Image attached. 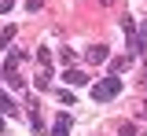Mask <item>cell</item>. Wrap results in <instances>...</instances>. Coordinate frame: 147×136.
<instances>
[{"label":"cell","mask_w":147,"mask_h":136,"mask_svg":"<svg viewBox=\"0 0 147 136\" xmlns=\"http://www.w3.org/2000/svg\"><path fill=\"white\" fill-rule=\"evenodd\" d=\"M26 59H30V52H18V48L7 52V59H4V81H7L11 88H26V81L18 77V66H22Z\"/></svg>","instance_id":"6da1fadb"},{"label":"cell","mask_w":147,"mask_h":136,"mask_svg":"<svg viewBox=\"0 0 147 136\" xmlns=\"http://www.w3.org/2000/svg\"><path fill=\"white\" fill-rule=\"evenodd\" d=\"M118 92H121L118 74H114V77H107V81H96V85H92V99H96V103H107V99H114Z\"/></svg>","instance_id":"7a4b0ae2"},{"label":"cell","mask_w":147,"mask_h":136,"mask_svg":"<svg viewBox=\"0 0 147 136\" xmlns=\"http://www.w3.org/2000/svg\"><path fill=\"white\" fill-rule=\"evenodd\" d=\"M63 81H66L70 88H85V85H88V74L77 70V66H66V70H63Z\"/></svg>","instance_id":"3957f363"},{"label":"cell","mask_w":147,"mask_h":136,"mask_svg":"<svg viewBox=\"0 0 147 136\" xmlns=\"http://www.w3.org/2000/svg\"><path fill=\"white\" fill-rule=\"evenodd\" d=\"M26 110H30V125H33V133L40 136V133H44V121H40V107H37V99H26Z\"/></svg>","instance_id":"277c9868"},{"label":"cell","mask_w":147,"mask_h":136,"mask_svg":"<svg viewBox=\"0 0 147 136\" xmlns=\"http://www.w3.org/2000/svg\"><path fill=\"white\" fill-rule=\"evenodd\" d=\"M85 59H88L92 66H96V63H107V59H110V48H107V44H92L88 52H85Z\"/></svg>","instance_id":"5b68a950"},{"label":"cell","mask_w":147,"mask_h":136,"mask_svg":"<svg viewBox=\"0 0 147 136\" xmlns=\"http://www.w3.org/2000/svg\"><path fill=\"white\" fill-rule=\"evenodd\" d=\"M33 88H37V92H48V88H52V70H44V66H40V70H37V77H33Z\"/></svg>","instance_id":"8992f818"},{"label":"cell","mask_w":147,"mask_h":136,"mask_svg":"<svg viewBox=\"0 0 147 136\" xmlns=\"http://www.w3.org/2000/svg\"><path fill=\"white\" fill-rule=\"evenodd\" d=\"M52 136H70V114H59V118H55Z\"/></svg>","instance_id":"52a82bcc"},{"label":"cell","mask_w":147,"mask_h":136,"mask_svg":"<svg viewBox=\"0 0 147 136\" xmlns=\"http://www.w3.org/2000/svg\"><path fill=\"white\" fill-rule=\"evenodd\" d=\"M11 40H15V26H4V30H0V52H7Z\"/></svg>","instance_id":"ba28073f"},{"label":"cell","mask_w":147,"mask_h":136,"mask_svg":"<svg viewBox=\"0 0 147 136\" xmlns=\"http://www.w3.org/2000/svg\"><path fill=\"white\" fill-rule=\"evenodd\" d=\"M37 66L52 70V48H37Z\"/></svg>","instance_id":"9c48e42d"},{"label":"cell","mask_w":147,"mask_h":136,"mask_svg":"<svg viewBox=\"0 0 147 136\" xmlns=\"http://www.w3.org/2000/svg\"><path fill=\"white\" fill-rule=\"evenodd\" d=\"M0 110H4V114H18V107H15V99L7 96V92H0Z\"/></svg>","instance_id":"30bf717a"},{"label":"cell","mask_w":147,"mask_h":136,"mask_svg":"<svg viewBox=\"0 0 147 136\" xmlns=\"http://www.w3.org/2000/svg\"><path fill=\"white\" fill-rule=\"evenodd\" d=\"M110 63V74H121V70H129V59L125 55H118V59H107Z\"/></svg>","instance_id":"8fae6325"},{"label":"cell","mask_w":147,"mask_h":136,"mask_svg":"<svg viewBox=\"0 0 147 136\" xmlns=\"http://www.w3.org/2000/svg\"><path fill=\"white\" fill-rule=\"evenodd\" d=\"M59 59H63V66H74V63H77V52H70V48H63V52H59Z\"/></svg>","instance_id":"7c38bea8"},{"label":"cell","mask_w":147,"mask_h":136,"mask_svg":"<svg viewBox=\"0 0 147 136\" xmlns=\"http://www.w3.org/2000/svg\"><path fill=\"white\" fill-rule=\"evenodd\" d=\"M55 96H59V103H63V107H70V103H74V92H70V88H59Z\"/></svg>","instance_id":"4fadbf2b"},{"label":"cell","mask_w":147,"mask_h":136,"mask_svg":"<svg viewBox=\"0 0 147 136\" xmlns=\"http://www.w3.org/2000/svg\"><path fill=\"white\" fill-rule=\"evenodd\" d=\"M118 133H121V136H136V125H132V121H121Z\"/></svg>","instance_id":"5bb4252c"},{"label":"cell","mask_w":147,"mask_h":136,"mask_svg":"<svg viewBox=\"0 0 147 136\" xmlns=\"http://www.w3.org/2000/svg\"><path fill=\"white\" fill-rule=\"evenodd\" d=\"M11 7H15V0H0V15H7Z\"/></svg>","instance_id":"9a60e30c"},{"label":"cell","mask_w":147,"mask_h":136,"mask_svg":"<svg viewBox=\"0 0 147 136\" xmlns=\"http://www.w3.org/2000/svg\"><path fill=\"white\" fill-rule=\"evenodd\" d=\"M26 11H40V0H26Z\"/></svg>","instance_id":"2e32d148"},{"label":"cell","mask_w":147,"mask_h":136,"mask_svg":"<svg viewBox=\"0 0 147 136\" xmlns=\"http://www.w3.org/2000/svg\"><path fill=\"white\" fill-rule=\"evenodd\" d=\"M140 40H147V22H144V26H140Z\"/></svg>","instance_id":"e0dca14e"},{"label":"cell","mask_w":147,"mask_h":136,"mask_svg":"<svg viewBox=\"0 0 147 136\" xmlns=\"http://www.w3.org/2000/svg\"><path fill=\"white\" fill-rule=\"evenodd\" d=\"M0 133H4V114H0Z\"/></svg>","instance_id":"ac0fdd59"},{"label":"cell","mask_w":147,"mask_h":136,"mask_svg":"<svg viewBox=\"0 0 147 136\" xmlns=\"http://www.w3.org/2000/svg\"><path fill=\"white\" fill-rule=\"evenodd\" d=\"M99 4H107V7H110V4H114V0H99Z\"/></svg>","instance_id":"d6986e66"},{"label":"cell","mask_w":147,"mask_h":136,"mask_svg":"<svg viewBox=\"0 0 147 136\" xmlns=\"http://www.w3.org/2000/svg\"><path fill=\"white\" fill-rule=\"evenodd\" d=\"M144 88H147V81H144Z\"/></svg>","instance_id":"ffe728a7"}]
</instances>
